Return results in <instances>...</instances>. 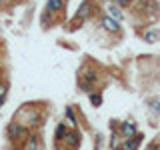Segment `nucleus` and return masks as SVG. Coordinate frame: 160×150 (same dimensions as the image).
I'll return each mask as SVG.
<instances>
[{
	"instance_id": "nucleus-1",
	"label": "nucleus",
	"mask_w": 160,
	"mask_h": 150,
	"mask_svg": "<svg viewBox=\"0 0 160 150\" xmlns=\"http://www.w3.org/2000/svg\"><path fill=\"white\" fill-rule=\"evenodd\" d=\"M90 12H92V4L88 2V0H84L82 4L78 6L76 10V14H74V18H72V26H70V30L72 28H78V24H82V22H86V20L90 18Z\"/></svg>"
},
{
	"instance_id": "nucleus-2",
	"label": "nucleus",
	"mask_w": 160,
	"mask_h": 150,
	"mask_svg": "<svg viewBox=\"0 0 160 150\" xmlns=\"http://www.w3.org/2000/svg\"><path fill=\"white\" fill-rule=\"evenodd\" d=\"M28 134H30L28 128L22 126V124H18V122H12L8 126V138L12 140V142H26Z\"/></svg>"
},
{
	"instance_id": "nucleus-3",
	"label": "nucleus",
	"mask_w": 160,
	"mask_h": 150,
	"mask_svg": "<svg viewBox=\"0 0 160 150\" xmlns=\"http://www.w3.org/2000/svg\"><path fill=\"white\" fill-rule=\"evenodd\" d=\"M136 12L156 16L158 14V2L156 0H136Z\"/></svg>"
},
{
	"instance_id": "nucleus-4",
	"label": "nucleus",
	"mask_w": 160,
	"mask_h": 150,
	"mask_svg": "<svg viewBox=\"0 0 160 150\" xmlns=\"http://www.w3.org/2000/svg\"><path fill=\"white\" fill-rule=\"evenodd\" d=\"M100 26L106 30V32H110V34H120V30H122V26H120L118 20H114L110 16H104L102 20H100Z\"/></svg>"
},
{
	"instance_id": "nucleus-5",
	"label": "nucleus",
	"mask_w": 160,
	"mask_h": 150,
	"mask_svg": "<svg viewBox=\"0 0 160 150\" xmlns=\"http://www.w3.org/2000/svg\"><path fill=\"white\" fill-rule=\"evenodd\" d=\"M142 134L136 132L134 136H130V138H124L122 140V150H138L140 148V144H142Z\"/></svg>"
},
{
	"instance_id": "nucleus-6",
	"label": "nucleus",
	"mask_w": 160,
	"mask_h": 150,
	"mask_svg": "<svg viewBox=\"0 0 160 150\" xmlns=\"http://www.w3.org/2000/svg\"><path fill=\"white\" fill-rule=\"evenodd\" d=\"M64 4H66L64 0H48L46 6H44V10H46V12H50L52 16H58V14H62Z\"/></svg>"
},
{
	"instance_id": "nucleus-7",
	"label": "nucleus",
	"mask_w": 160,
	"mask_h": 150,
	"mask_svg": "<svg viewBox=\"0 0 160 150\" xmlns=\"http://www.w3.org/2000/svg\"><path fill=\"white\" fill-rule=\"evenodd\" d=\"M136 132H138V128H136V124H134L132 120L120 122V136H122V138H130V136H134Z\"/></svg>"
},
{
	"instance_id": "nucleus-8",
	"label": "nucleus",
	"mask_w": 160,
	"mask_h": 150,
	"mask_svg": "<svg viewBox=\"0 0 160 150\" xmlns=\"http://www.w3.org/2000/svg\"><path fill=\"white\" fill-rule=\"evenodd\" d=\"M106 16H110V18H114V20H118V22H120V20H124V14H122V8H120V6H116V4H108V6H106Z\"/></svg>"
},
{
	"instance_id": "nucleus-9",
	"label": "nucleus",
	"mask_w": 160,
	"mask_h": 150,
	"mask_svg": "<svg viewBox=\"0 0 160 150\" xmlns=\"http://www.w3.org/2000/svg\"><path fill=\"white\" fill-rule=\"evenodd\" d=\"M144 40H146V42H150V44L158 42V40H160V30H158V28L146 30V32H144Z\"/></svg>"
},
{
	"instance_id": "nucleus-10",
	"label": "nucleus",
	"mask_w": 160,
	"mask_h": 150,
	"mask_svg": "<svg viewBox=\"0 0 160 150\" xmlns=\"http://www.w3.org/2000/svg\"><path fill=\"white\" fill-rule=\"evenodd\" d=\"M60 142H66L68 146L72 148V146H76V144H78V134L72 132V130H66V134H64V138L60 140Z\"/></svg>"
},
{
	"instance_id": "nucleus-11",
	"label": "nucleus",
	"mask_w": 160,
	"mask_h": 150,
	"mask_svg": "<svg viewBox=\"0 0 160 150\" xmlns=\"http://www.w3.org/2000/svg\"><path fill=\"white\" fill-rule=\"evenodd\" d=\"M26 150H38V136H36V134H28V138H26Z\"/></svg>"
},
{
	"instance_id": "nucleus-12",
	"label": "nucleus",
	"mask_w": 160,
	"mask_h": 150,
	"mask_svg": "<svg viewBox=\"0 0 160 150\" xmlns=\"http://www.w3.org/2000/svg\"><path fill=\"white\" fill-rule=\"evenodd\" d=\"M88 98H90V104L92 106H102V94L100 92H88Z\"/></svg>"
},
{
	"instance_id": "nucleus-13",
	"label": "nucleus",
	"mask_w": 160,
	"mask_h": 150,
	"mask_svg": "<svg viewBox=\"0 0 160 150\" xmlns=\"http://www.w3.org/2000/svg\"><path fill=\"white\" fill-rule=\"evenodd\" d=\"M52 20H54V16H52L50 12H46V10H44V12H42V16H40V22H42V26H44V28H50Z\"/></svg>"
},
{
	"instance_id": "nucleus-14",
	"label": "nucleus",
	"mask_w": 160,
	"mask_h": 150,
	"mask_svg": "<svg viewBox=\"0 0 160 150\" xmlns=\"http://www.w3.org/2000/svg\"><path fill=\"white\" fill-rule=\"evenodd\" d=\"M64 134H66V124H64V122H58V126H56V144L64 138Z\"/></svg>"
},
{
	"instance_id": "nucleus-15",
	"label": "nucleus",
	"mask_w": 160,
	"mask_h": 150,
	"mask_svg": "<svg viewBox=\"0 0 160 150\" xmlns=\"http://www.w3.org/2000/svg\"><path fill=\"white\" fill-rule=\"evenodd\" d=\"M66 118L70 120V122L76 126V114H74V110H72V106H66Z\"/></svg>"
},
{
	"instance_id": "nucleus-16",
	"label": "nucleus",
	"mask_w": 160,
	"mask_h": 150,
	"mask_svg": "<svg viewBox=\"0 0 160 150\" xmlns=\"http://www.w3.org/2000/svg\"><path fill=\"white\" fill-rule=\"evenodd\" d=\"M6 94H8L6 84H4V82H0V106H2V102H4V98H6Z\"/></svg>"
},
{
	"instance_id": "nucleus-17",
	"label": "nucleus",
	"mask_w": 160,
	"mask_h": 150,
	"mask_svg": "<svg viewBox=\"0 0 160 150\" xmlns=\"http://www.w3.org/2000/svg\"><path fill=\"white\" fill-rule=\"evenodd\" d=\"M116 6H120V8H128L130 4H132V0H112Z\"/></svg>"
},
{
	"instance_id": "nucleus-18",
	"label": "nucleus",
	"mask_w": 160,
	"mask_h": 150,
	"mask_svg": "<svg viewBox=\"0 0 160 150\" xmlns=\"http://www.w3.org/2000/svg\"><path fill=\"white\" fill-rule=\"evenodd\" d=\"M118 144H120V140H118V134H112V140H110V146H112V148H116Z\"/></svg>"
},
{
	"instance_id": "nucleus-19",
	"label": "nucleus",
	"mask_w": 160,
	"mask_h": 150,
	"mask_svg": "<svg viewBox=\"0 0 160 150\" xmlns=\"http://www.w3.org/2000/svg\"><path fill=\"white\" fill-rule=\"evenodd\" d=\"M2 4H4V0H0V10H2Z\"/></svg>"
},
{
	"instance_id": "nucleus-20",
	"label": "nucleus",
	"mask_w": 160,
	"mask_h": 150,
	"mask_svg": "<svg viewBox=\"0 0 160 150\" xmlns=\"http://www.w3.org/2000/svg\"><path fill=\"white\" fill-rule=\"evenodd\" d=\"M64 2H66V0H64Z\"/></svg>"
}]
</instances>
